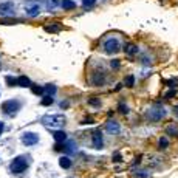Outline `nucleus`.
I'll return each mask as SVG.
<instances>
[{"mask_svg":"<svg viewBox=\"0 0 178 178\" xmlns=\"http://www.w3.org/2000/svg\"><path fill=\"white\" fill-rule=\"evenodd\" d=\"M40 122H42L45 127H48V129L60 130V129L65 126L67 118H65L64 115H45V116L40 119Z\"/></svg>","mask_w":178,"mask_h":178,"instance_id":"nucleus-1","label":"nucleus"},{"mask_svg":"<svg viewBox=\"0 0 178 178\" xmlns=\"http://www.w3.org/2000/svg\"><path fill=\"white\" fill-rule=\"evenodd\" d=\"M10 169H11L13 173H22V172H25L28 169V159L25 156H17V158H14L11 161Z\"/></svg>","mask_w":178,"mask_h":178,"instance_id":"nucleus-2","label":"nucleus"},{"mask_svg":"<svg viewBox=\"0 0 178 178\" xmlns=\"http://www.w3.org/2000/svg\"><path fill=\"white\" fill-rule=\"evenodd\" d=\"M102 48H104V51L107 54H116L119 51V48H121V42L116 37H109V39L104 40Z\"/></svg>","mask_w":178,"mask_h":178,"instance_id":"nucleus-3","label":"nucleus"},{"mask_svg":"<svg viewBox=\"0 0 178 178\" xmlns=\"http://www.w3.org/2000/svg\"><path fill=\"white\" fill-rule=\"evenodd\" d=\"M19 110H20V102L16 101V99H11V101H6V102L2 104V112H3L5 115L14 116Z\"/></svg>","mask_w":178,"mask_h":178,"instance_id":"nucleus-4","label":"nucleus"},{"mask_svg":"<svg viewBox=\"0 0 178 178\" xmlns=\"http://www.w3.org/2000/svg\"><path fill=\"white\" fill-rule=\"evenodd\" d=\"M25 13L30 17H36L40 13V3L39 2H27L25 3Z\"/></svg>","mask_w":178,"mask_h":178,"instance_id":"nucleus-5","label":"nucleus"},{"mask_svg":"<svg viewBox=\"0 0 178 178\" xmlns=\"http://www.w3.org/2000/svg\"><path fill=\"white\" fill-rule=\"evenodd\" d=\"M164 115H166V110H164L161 106H153V107L149 110V118H150L152 121H159Z\"/></svg>","mask_w":178,"mask_h":178,"instance_id":"nucleus-6","label":"nucleus"},{"mask_svg":"<svg viewBox=\"0 0 178 178\" xmlns=\"http://www.w3.org/2000/svg\"><path fill=\"white\" fill-rule=\"evenodd\" d=\"M22 143L25 146H34L39 143V135L37 133H33V132H27L22 135Z\"/></svg>","mask_w":178,"mask_h":178,"instance_id":"nucleus-7","label":"nucleus"},{"mask_svg":"<svg viewBox=\"0 0 178 178\" xmlns=\"http://www.w3.org/2000/svg\"><path fill=\"white\" fill-rule=\"evenodd\" d=\"M0 14H3V16H13V14H14V3H13V2H3V3H0Z\"/></svg>","mask_w":178,"mask_h":178,"instance_id":"nucleus-8","label":"nucleus"},{"mask_svg":"<svg viewBox=\"0 0 178 178\" xmlns=\"http://www.w3.org/2000/svg\"><path fill=\"white\" fill-rule=\"evenodd\" d=\"M104 129H106L109 133H112V135H116V133H119V130H121V126H119L116 121H107V122H106V126H104Z\"/></svg>","mask_w":178,"mask_h":178,"instance_id":"nucleus-9","label":"nucleus"},{"mask_svg":"<svg viewBox=\"0 0 178 178\" xmlns=\"http://www.w3.org/2000/svg\"><path fill=\"white\" fill-rule=\"evenodd\" d=\"M104 82H106V74H104V73H95V74H93L92 85L99 87V85H104Z\"/></svg>","mask_w":178,"mask_h":178,"instance_id":"nucleus-10","label":"nucleus"},{"mask_svg":"<svg viewBox=\"0 0 178 178\" xmlns=\"http://www.w3.org/2000/svg\"><path fill=\"white\" fill-rule=\"evenodd\" d=\"M93 146H95L96 149H102V146H104L102 135H101V132H99V130H96V132L93 133Z\"/></svg>","mask_w":178,"mask_h":178,"instance_id":"nucleus-11","label":"nucleus"},{"mask_svg":"<svg viewBox=\"0 0 178 178\" xmlns=\"http://www.w3.org/2000/svg\"><path fill=\"white\" fill-rule=\"evenodd\" d=\"M124 51H126L127 56H136V53H138V47H136L135 43H127V45L124 47Z\"/></svg>","mask_w":178,"mask_h":178,"instance_id":"nucleus-12","label":"nucleus"},{"mask_svg":"<svg viewBox=\"0 0 178 178\" xmlns=\"http://www.w3.org/2000/svg\"><path fill=\"white\" fill-rule=\"evenodd\" d=\"M60 6V0H47V8L50 11H56Z\"/></svg>","mask_w":178,"mask_h":178,"instance_id":"nucleus-13","label":"nucleus"},{"mask_svg":"<svg viewBox=\"0 0 178 178\" xmlns=\"http://www.w3.org/2000/svg\"><path fill=\"white\" fill-rule=\"evenodd\" d=\"M54 139H56V143H64V141H67V133L62 132V130H56L54 132Z\"/></svg>","mask_w":178,"mask_h":178,"instance_id":"nucleus-14","label":"nucleus"},{"mask_svg":"<svg viewBox=\"0 0 178 178\" xmlns=\"http://www.w3.org/2000/svg\"><path fill=\"white\" fill-rule=\"evenodd\" d=\"M60 6L64 8V10H74L76 8V3L73 2V0H62V2H60Z\"/></svg>","mask_w":178,"mask_h":178,"instance_id":"nucleus-15","label":"nucleus"},{"mask_svg":"<svg viewBox=\"0 0 178 178\" xmlns=\"http://www.w3.org/2000/svg\"><path fill=\"white\" fill-rule=\"evenodd\" d=\"M17 85H20V87H31V81L27 76H20V77H17Z\"/></svg>","mask_w":178,"mask_h":178,"instance_id":"nucleus-16","label":"nucleus"},{"mask_svg":"<svg viewBox=\"0 0 178 178\" xmlns=\"http://www.w3.org/2000/svg\"><path fill=\"white\" fill-rule=\"evenodd\" d=\"M59 164H60L62 169H70L73 163H71V159H70L68 156H62V158L59 159Z\"/></svg>","mask_w":178,"mask_h":178,"instance_id":"nucleus-17","label":"nucleus"},{"mask_svg":"<svg viewBox=\"0 0 178 178\" xmlns=\"http://www.w3.org/2000/svg\"><path fill=\"white\" fill-rule=\"evenodd\" d=\"M166 132L170 135V136H178V129H176V126H167V129H166Z\"/></svg>","mask_w":178,"mask_h":178,"instance_id":"nucleus-18","label":"nucleus"},{"mask_svg":"<svg viewBox=\"0 0 178 178\" xmlns=\"http://www.w3.org/2000/svg\"><path fill=\"white\" fill-rule=\"evenodd\" d=\"M43 92H45L48 96H53V95L56 93V87H54V85H45V87H43Z\"/></svg>","mask_w":178,"mask_h":178,"instance_id":"nucleus-19","label":"nucleus"},{"mask_svg":"<svg viewBox=\"0 0 178 178\" xmlns=\"http://www.w3.org/2000/svg\"><path fill=\"white\" fill-rule=\"evenodd\" d=\"M118 110H119V113H122V115H127V113H129V107H127L124 102H119V104H118Z\"/></svg>","mask_w":178,"mask_h":178,"instance_id":"nucleus-20","label":"nucleus"},{"mask_svg":"<svg viewBox=\"0 0 178 178\" xmlns=\"http://www.w3.org/2000/svg\"><path fill=\"white\" fill-rule=\"evenodd\" d=\"M31 92L34 95H42L43 93V87H39V85H31Z\"/></svg>","mask_w":178,"mask_h":178,"instance_id":"nucleus-21","label":"nucleus"},{"mask_svg":"<svg viewBox=\"0 0 178 178\" xmlns=\"http://www.w3.org/2000/svg\"><path fill=\"white\" fill-rule=\"evenodd\" d=\"M95 3H96V0H82V5L85 8H92Z\"/></svg>","mask_w":178,"mask_h":178,"instance_id":"nucleus-22","label":"nucleus"},{"mask_svg":"<svg viewBox=\"0 0 178 178\" xmlns=\"http://www.w3.org/2000/svg\"><path fill=\"white\" fill-rule=\"evenodd\" d=\"M88 104L93 106V107H101V101H99L98 98H92L90 101H88Z\"/></svg>","mask_w":178,"mask_h":178,"instance_id":"nucleus-23","label":"nucleus"},{"mask_svg":"<svg viewBox=\"0 0 178 178\" xmlns=\"http://www.w3.org/2000/svg\"><path fill=\"white\" fill-rule=\"evenodd\" d=\"M53 104V96H45L42 99V106H51Z\"/></svg>","mask_w":178,"mask_h":178,"instance_id":"nucleus-24","label":"nucleus"},{"mask_svg":"<svg viewBox=\"0 0 178 178\" xmlns=\"http://www.w3.org/2000/svg\"><path fill=\"white\" fill-rule=\"evenodd\" d=\"M45 31H48V33H56V31H59V27H57V25H50V27H45Z\"/></svg>","mask_w":178,"mask_h":178,"instance_id":"nucleus-25","label":"nucleus"},{"mask_svg":"<svg viewBox=\"0 0 178 178\" xmlns=\"http://www.w3.org/2000/svg\"><path fill=\"white\" fill-rule=\"evenodd\" d=\"M124 84H126L127 87H132V85L135 84V79H133V76H127V77H126V82H124Z\"/></svg>","mask_w":178,"mask_h":178,"instance_id":"nucleus-26","label":"nucleus"},{"mask_svg":"<svg viewBox=\"0 0 178 178\" xmlns=\"http://www.w3.org/2000/svg\"><path fill=\"white\" fill-rule=\"evenodd\" d=\"M6 84L8 85H17V79H14L13 76H8L6 77Z\"/></svg>","mask_w":178,"mask_h":178,"instance_id":"nucleus-27","label":"nucleus"},{"mask_svg":"<svg viewBox=\"0 0 178 178\" xmlns=\"http://www.w3.org/2000/svg\"><path fill=\"white\" fill-rule=\"evenodd\" d=\"M167 144H169V139H167V138H161V139H159V147H161V149L167 147Z\"/></svg>","mask_w":178,"mask_h":178,"instance_id":"nucleus-28","label":"nucleus"},{"mask_svg":"<svg viewBox=\"0 0 178 178\" xmlns=\"http://www.w3.org/2000/svg\"><path fill=\"white\" fill-rule=\"evenodd\" d=\"M110 65H112V68H113V70H118V68H119V65H121V62H119V60H112V64H110Z\"/></svg>","mask_w":178,"mask_h":178,"instance_id":"nucleus-29","label":"nucleus"},{"mask_svg":"<svg viewBox=\"0 0 178 178\" xmlns=\"http://www.w3.org/2000/svg\"><path fill=\"white\" fill-rule=\"evenodd\" d=\"M118 161H121V155H119V152H115L113 153V163H118Z\"/></svg>","mask_w":178,"mask_h":178,"instance_id":"nucleus-30","label":"nucleus"},{"mask_svg":"<svg viewBox=\"0 0 178 178\" xmlns=\"http://www.w3.org/2000/svg\"><path fill=\"white\" fill-rule=\"evenodd\" d=\"M135 176H138V178H147V173L146 172H136Z\"/></svg>","mask_w":178,"mask_h":178,"instance_id":"nucleus-31","label":"nucleus"},{"mask_svg":"<svg viewBox=\"0 0 178 178\" xmlns=\"http://www.w3.org/2000/svg\"><path fill=\"white\" fill-rule=\"evenodd\" d=\"M3 129H5V124L0 121V135H2V132H3Z\"/></svg>","mask_w":178,"mask_h":178,"instance_id":"nucleus-32","label":"nucleus"},{"mask_svg":"<svg viewBox=\"0 0 178 178\" xmlns=\"http://www.w3.org/2000/svg\"><path fill=\"white\" fill-rule=\"evenodd\" d=\"M121 87H122V84H118V85H116V92H119V90H121Z\"/></svg>","mask_w":178,"mask_h":178,"instance_id":"nucleus-33","label":"nucleus"},{"mask_svg":"<svg viewBox=\"0 0 178 178\" xmlns=\"http://www.w3.org/2000/svg\"><path fill=\"white\" fill-rule=\"evenodd\" d=\"M173 113H175V116H178V107H175V109H173Z\"/></svg>","mask_w":178,"mask_h":178,"instance_id":"nucleus-34","label":"nucleus"}]
</instances>
